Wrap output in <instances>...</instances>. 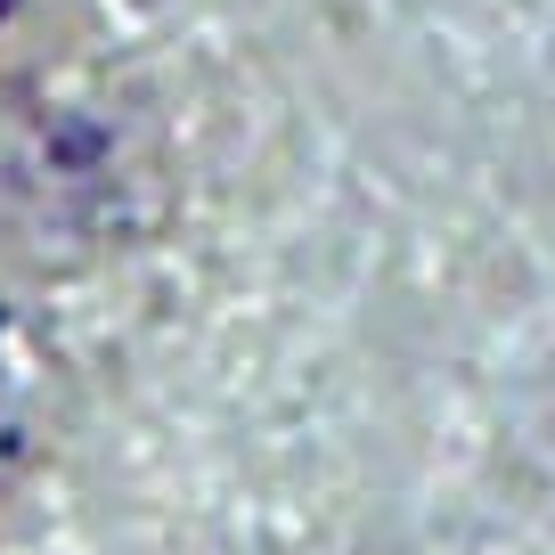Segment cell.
Returning <instances> with one entry per match:
<instances>
[{
	"instance_id": "cell-1",
	"label": "cell",
	"mask_w": 555,
	"mask_h": 555,
	"mask_svg": "<svg viewBox=\"0 0 555 555\" xmlns=\"http://www.w3.org/2000/svg\"><path fill=\"white\" fill-rule=\"evenodd\" d=\"M189 164L164 99L106 50L0 57V278L90 286L172 237Z\"/></svg>"
},
{
	"instance_id": "cell-2",
	"label": "cell",
	"mask_w": 555,
	"mask_h": 555,
	"mask_svg": "<svg viewBox=\"0 0 555 555\" xmlns=\"http://www.w3.org/2000/svg\"><path fill=\"white\" fill-rule=\"evenodd\" d=\"M74 409H82V376L50 319V295L0 278V515L25 490H41L74 434Z\"/></svg>"
}]
</instances>
